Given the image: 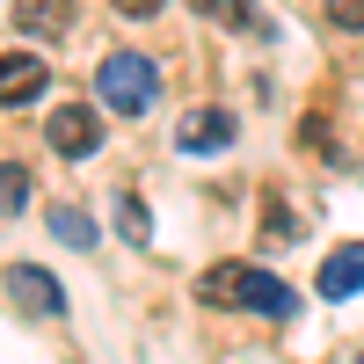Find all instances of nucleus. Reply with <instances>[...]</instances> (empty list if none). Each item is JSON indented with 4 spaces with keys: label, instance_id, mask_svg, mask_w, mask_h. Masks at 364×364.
I'll use <instances>...</instances> for the list:
<instances>
[{
    "label": "nucleus",
    "instance_id": "4468645a",
    "mask_svg": "<svg viewBox=\"0 0 364 364\" xmlns=\"http://www.w3.org/2000/svg\"><path fill=\"white\" fill-rule=\"evenodd\" d=\"M328 22H336V29H350V37H357V29H364V0H328Z\"/></svg>",
    "mask_w": 364,
    "mask_h": 364
},
{
    "label": "nucleus",
    "instance_id": "1a4fd4ad",
    "mask_svg": "<svg viewBox=\"0 0 364 364\" xmlns=\"http://www.w3.org/2000/svg\"><path fill=\"white\" fill-rule=\"evenodd\" d=\"M197 15L219 22V29H262V15L248 8V0H197Z\"/></svg>",
    "mask_w": 364,
    "mask_h": 364
},
{
    "label": "nucleus",
    "instance_id": "ddd939ff",
    "mask_svg": "<svg viewBox=\"0 0 364 364\" xmlns=\"http://www.w3.org/2000/svg\"><path fill=\"white\" fill-rule=\"evenodd\" d=\"M262 219H269V226H262L269 240H299V233H306V226H291V211H284L277 197H269V211H262Z\"/></svg>",
    "mask_w": 364,
    "mask_h": 364
},
{
    "label": "nucleus",
    "instance_id": "20e7f679",
    "mask_svg": "<svg viewBox=\"0 0 364 364\" xmlns=\"http://www.w3.org/2000/svg\"><path fill=\"white\" fill-rule=\"evenodd\" d=\"M44 95V51H8L0 58V109H22Z\"/></svg>",
    "mask_w": 364,
    "mask_h": 364
},
{
    "label": "nucleus",
    "instance_id": "6e6552de",
    "mask_svg": "<svg viewBox=\"0 0 364 364\" xmlns=\"http://www.w3.org/2000/svg\"><path fill=\"white\" fill-rule=\"evenodd\" d=\"M15 29L22 37H66L73 29V0H15Z\"/></svg>",
    "mask_w": 364,
    "mask_h": 364
},
{
    "label": "nucleus",
    "instance_id": "f03ea898",
    "mask_svg": "<svg viewBox=\"0 0 364 364\" xmlns=\"http://www.w3.org/2000/svg\"><path fill=\"white\" fill-rule=\"evenodd\" d=\"M95 87H102V109H117V117H146L161 102V66L146 51H109L102 58V73H95Z\"/></svg>",
    "mask_w": 364,
    "mask_h": 364
},
{
    "label": "nucleus",
    "instance_id": "7ed1b4c3",
    "mask_svg": "<svg viewBox=\"0 0 364 364\" xmlns=\"http://www.w3.org/2000/svg\"><path fill=\"white\" fill-rule=\"evenodd\" d=\"M44 139H51V154H66V161H87L102 146V109H87V102H58L44 117Z\"/></svg>",
    "mask_w": 364,
    "mask_h": 364
},
{
    "label": "nucleus",
    "instance_id": "39448f33",
    "mask_svg": "<svg viewBox=\"0 0 364 364\" xmlns=\"http://www.w3.org/2000/svg\"><path fill=\"white\" fill-rule=\"evenodd\" d=\"M233 109H190V117H182V124H175V146H182V154H219V146H233Z\"/></svg>",
    "mask_w": 364,
    "mask_h": 364
},
{
    "label": "nucleus",
    "instance_id": "9b49d317",
    "mask_svg": "<svg viewBox=\"0 0 364 364\" xmlns=\"http://www.w3.org/2000/svg\"><path fill=\"white\" fill-rule=\"evenodd\" d=\"M117 233H124L132 248H146V240H154V211H146L139 197H117Z\"/></svg>",
    "mask_w": 364,
    "mask_h": 364
},
{
    "label": "nucleus",
    "instance_id": "f257e3e1",
    "mask_svg": "<svg viewBox=\"0 0 364 364\" xmlns=\"http://www.w3.org/2000/svg\"><path fill=\"white\" fill-rule=\"evenodd\" d=\"M197 299L204 306H240V314H269V321H291V284L269 277L262 262H211L197 277Z\"/></svg>",
    "mask_w": 364,
    "mask_h": 364
},
{
    "label": "nucleus",
    "instance_id": "9d476101",
    "mask_svg": "<svg viewBox=\"0 0 364 364\" xmlns=\"http://www.w3.org/2000/svg\"><path fill=\"white\" fill-rule=\"evenodd\" d=\"M51 233L66 240V248H95V226H87V211H73V204H51Z\"/></svg>",
    "mask_w": 364,
    "mask_h": 364
},
{
    "label": "nucleus",
    "instance_id": "0eeeda50",
    "mask_svg": "<svg viewBox=\"0 0 364 364\" xmlns=\"http://www.w3.org/2000/svg\"><path fill=\"white\" fill-rule=\"evenodd\" d=\"M314 291H321V299H357V291H364V240H343V248L321 262Z\"/></svg>",
    "mask_w": 364,
    "mask_h": 364
},
{
    "label": "nucleus",
    "instance_id": "423d86ee",
    "mask_svg": "<svg viewBox=\"0 0 364 364\" xmlns=\"http://www.w3.org/2000/svg\"><path fill=\"white\" fill-rule=\"evenodd\" d=\"M8 291H15L22 314H66V291H58V277H51V269H37V262H15V269H8Z\"/></svg>",
    "mask_w": 364,
    "mask_h": 364
},
{
    "label": "nucleus",
    "instance_id": "f8f14e48",
    "mask_svg": "<svg viewBox=\"0 0 364 364\" xmlns=\"http://www.w3.org/2000/svg\"><path fill=\"white\" fill-rule=\"evenodd\" d=\"M22 204H29V168L22 161H0V219H15Z\"/></svg>",
    "mask_w": 364,
    "mask_h": 364
},
{
    "label": "nucleus",
    "instance_id": "2eb2a0df",
    "mask_svg": "<svg viewBox=\"0 0 364 364\" xmlns=\"http://www.w3.org/2000/svg\"><path fill=\"white\" fill-rule=\"evenodd\" d=\"M117 15H132V22H146V15H161V0H117Z\"/></svg>",
    "mask_w": 364,
    "mask_h": 364
}]
</instances>
